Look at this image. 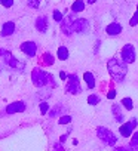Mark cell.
Listing matches in <instances>:
<instances>
[{"label":"cell","mask_w":138,"mask_h":151,"mask_svg":"<svg viewBox=\"0 0 138 151\" xmlns=\"http://www.w3.org/2000/svg\"><path fill=\"white\" fill-rule=\"evenodd\" d=\"M128 64H125L123 61L117 59V58H111L107 62V70L110 73V76L116 80V82H122L126 77V73H128Z\"/></svg>","instance_id":"cell-1"},{"label":"cell","mask_w":138,"mask_h":151,"mask_svg":"<svg viewBox=\"0 0 138 151\" xmlns=\"http://www.w3.org/2000/svg\"><path fill=\"white\" fill-rule=\"evenodd\" d=\"M31 82H33V85L37 86V88H43V86L46 88L48 85H51L52 88L56 86L52 76H51L49 73H46L45 70L39 68V67H36V68L33 70V73H31Z\"/></svg>","instance_id":"cell-2"},{"label":"cell","mask_w":138,"mask_h":151,"mask_svg":"<svg viewBox=\"0 0 138 151\" xmlns=\"http://www.w3.org/2000/svg\"><path fill=\"white\" fill-rule=\"evenodd\" d=\"M0 64L11 68V70H22V65H24L11 52H8L5 49H0Z\"/></svg>","instance_id":"cell-3"},{"label":"cell","mask_w":138,"mask_h":151,"mask_svg":"<svg viewBox=\"0 0 138 151\" xmlns=\"http://www.w3.org/2000/svg\"><path fill=\"white\" fill-rule=\"evenodd\" d=\"M67 92H70L73 95H77L82 92V86H80V79L76 74H68L67 76V86H65Z\"/></svg>","instance_id":"cell-4"},{"label":"cell","mask_w":138,"mask_h":151,"mask_svg":"<svg viewBox=\"0 0 138 151\" xmlns=\"http://www.w3.org/2000/svg\"><path fill=\"white\" fill-rule=\"evenodd\" d=\"M97 135H98V138L104 142V144H107V145H114L116 142H117V138H116V135L111 132V130H108L107 127H98L97 129Z\"/></svg>","instance_id":"cell-5"},{"label":"cell","mask_w":138,"mask_h":151,"mask_svg":"<svg viewBox=\"0 0 138 151\" xmlns=\"http://www.w3.org/2000/svg\"><path fill=\"white\" fill-rule=\"evenodd\" d=\"M120 55H122V61L125 64H132L135 61V49H134V46L132 45H125L122 47Z\"/></svg>","instance_id":"cell-6"},{"label":"cell","mask_w":138,"mask_h":151,"mask_svg":"<svg viewBox=\"0 0 138 151\" xmlns=\"http://www.w3.org/2000/svg\"><path fill=\"white\" fill-rule=\"evenodd\" d=\"M20 49H21V52L25 53L28 58H34L36 53H37V45H36V42H31V40L24 42V43L20 46Z\"/></svg>","instance_id":"cell-7"},{"label":"cell","mask_w":138,"mask_h":151,"mask_svg":"<svg viewBox=\"0 0 138 151\" xmlns=\"http://www.w3.org/2000/svg\"><path fill=\"white\" fill-rule=\"evenodd\" d=\"M74 15H68L67 18H62L61 21V31L65 36H70L73 34V22H74Z\"/></svg>","instance_id":"cell-8"},{"label":"cell","mask_w":138,"mask_h":151,"mask_svg":"<svg viewBox=\"0 0 138 151\" xmlns=\"http://www.w3.org/2000/svg\"><path fill=\"white\" fill-rule=\"evenodd\" d=\"M135 127H137V119H132V120H129L128 123H123V124L119 127V132H120L122 136L129 138V136L132 135V132H134Z\"/></svg>","instance_id":"cell-9"},{"label":"cell","mask_w":138,"mask_h":151,"mask_svg":"<svg viewBox=\"0 0 138 151\" xmlns=\"http://www.w3.org/2000/svg\"><path fill=\"white\" fill-rule=\"evenodd\" d=\"M6 114H18V113H22L25 111V102L24 101H15V102H11L8 107H6Z\"/></svg>","instance_id":"cell-10"},{"label":"cell","mask_w":138,"mask_h":151,"mask_svg":"<svg viewBox=\"0 0 138 151\" xmlns=\"http://www.w3.org/2000/svg\"><path fill=\"white\" fill-rule=\"evenodd\" d=\"M88 28H89L88 19H85V18L74 19V22H73V33H86Z\"/></svg>","instance_id":"cell-11"},{"label":"cell","mask_w":138,"mask_h":151,"mask_svg":"<svg viewBox=\"0 0 138 151\" xmlns=\"http://www.w3.org/2000/svg\"><path fill=\"white\" fill-rule=\"evenodd\" d=\"M48 27H49V21H48V17L46 15H42L36 19V28L39 33H46L48 31Z\"/></svg>","instance_id":"cell-12"},{"label":"cell","mask_w":138,"mask_h":151,"mask_svg":"<svg viewBox=\"0 0 138 151\" xmlns=\"http://www.w3.org/2000/svg\"><path fill=\"white\" fill-rule=\"evenodd\" d=\"M122 25L119 24V22H111V24H108L107 27H105V33L108 34V36H117V34H120L122 33Z\"/></svg>","instance_id":"cell-13"},{"label":"cell","mask_w":138,"mask_h":151,"mask_svg":"<svg viewBox=\"0 0 138 151\" xmlns=\"http://www.w3.org/2000/svg\"><path fill=\"white\" fill-rule=\"evenodd\" d=\"M14 33H15V22H12V21L5 22L3 27H2V36L8 37V36H12Z\"/></svg>","instance_id":"cell-14"},{"label":"cell","mask_w":138,"mask_h":151,"mask_svg":"<svg viewBox=\"0 0 138 151\" xmlns=\"http://www.w3.org/2000/svg\"><path fill=\"white\" fill-rule=\"evenodd\" d=\"M83 80L86 82V85H88L89 89H94V88H95V76H94L92 73L86 71V73L83 74Z\"/></svg>","instance_id":"cell-15"},{"label":"cell","mask_w":138,"mask_h":151,"mask_svg":"<svg viewBox=\"0 0 138 151\" xmlns=\"http://www.w3.org/2000/svg\"><path fill=\"white\" fill-rule=\"evenodd\" d=\"M111 111H113L114 120H116V122H119V123H122V122H123V113H122V110H120V105L114 104V105L111 107Z\"/></svg>","instance_id":"cell-16"},{"label":"cell","mask_w":138,"mask_h":151,"mask_svg":"<svg viewBox=\"0 0 138 151\" xmlns=\"http://www.w3.org/2000/svg\"><path fill=\"white\" fill-rule=\"evenodd\" d=\"M56 58L61 59V61L68 59V49H67L65 46H59V47H58V52H56Z\"/></svg>","instance_id":"cell-17"},{"label":"cell","mask_w":138,"mask_h":151,"mask_svg":"<svg viewBox=\"0 0 138 151\" xmlns=\"http://www.w3.org/2000/svg\"><path fill=\"white\" fill-rule=\"evenodd\" d=\"M85 9V2H82V0H76V2L72 5V11H73V14H76V12H82Z\"/></svg>","instance_id":"cell-18"},{"label":"cell","mask_w":138,"mask_h":151,"mask_svg":"<svg viewBox=\"0 0 138 151\" xmlns=\"http://www.w3.org/2000/svg\"><path fill=\"white\" fill-rule=\"evenodd\" d=\"M122 105H123L126 110H129V111L134 108V102H132L131 98H123V99H122Z\"/></svg>","instance_id":"cell-19"},{"label":"cell","mask_w":138,"mask_h":151,"mask_svg":"<svg viewBox=\"0 0 138 151\" xmlns=\"http://www.w3.org/2000/svg\"><path fill=\"white\" fill-rule=\"evenodd\" d=\"M100 96H97V95H89L88 96V104L89 105H98L100 104Z\"/></svg>","instance_id":"cell-20"},{"label":"cell","mask_w":138,"mask_h":151,"mask_svg":"<svg viewBox=\"0 0 138 151\" xmlns=\"http://www.w3.org/2000/svg\"><path fill=\"white\" fill-rule=\"evenodd\" d=\"M62 110H64V107H62V105H56L55 108H52V110H51V114H49V116H51V117H56V116H59V114H61V111H62Z\"/></svg>","instance_id":"cell-21"},{"label":"cell","mask_w":138,"mask_h":151,"mask_svg":"<svg viewBox=\"0 0 138 151\" xmlns=\"http://www.w3.org/2000/svg\"><path fill=\"white\" fill-rule=\"evenodd\" d=\"M70 122H72V116H68V114L61 116V117H59V120H58V123H59V124H68Z\"/></svg>","instance_id":"cell-22"},{"label":"cell","mask_w":138,"mask_h":151,"mask_svg":"<svg viewBox=\"0 0 138 151\" xmlns=\"http://www.w3.org/2000/svg\"><path fill=\"white\" fill-rule=\"evenodd\" d=\"M43 61H45V64H46V65H52L55 59H53V55H51V53L48 52V53H45V56H43Z\"/></svg>","instance_id":"cell-23"},{"label":"cell","mask_w":138,"mask_h":151,"mask_svg":"<svg viewBox=\"0 0 138 151\" xmlns=\"http://www.w3.org/2000/svg\"><path fill=\"white\" fill-rule=\"evenodd\" d=\"M52 17H53L55 22H61V21H62V14H61L58 9H55V11L52 12Z\"/></svg>","instance_id":"cell-24"},{"label":"cell","mask_w":138,"mask_h":151,"mask_svg":"<svg viewBox=\"0 0 138 151\" xmlns=\"http://www.w3.org/2000/svg\"><path fill=\"white\" fill-rule=\"evenodd\" d=\"M129 145H131L132 148H137V147H138V132H135V133L132 135V139H131Z\"/></svg>","instance_id":"cell-25"},{"label":"cell","mask_w":138,"mask_h":151,"mask_svg":"<svg viewBox=\"0 0 138 151\" xmlns=\"http://www.w3.org/2000/svg\"><path fill=\"white\" fill-rule=\"evenodd\" d=\"M48 111H49V104H48L46 101H42V102H40V113H42V114H46Z\"/></svg>","instance_id":"cell-26"},{"label":"cell","mask_w":138,"mask_h":151,"mask_svg":"<svg viewBox=\"0 0 138 151\" xmlns=\"http://www.w3.org/2000/svg\"><path fill=\"white\" fill-rule=\"evenodd\" d=\"M0 3H2V6H5V8H12L14 0H0Z\"/></svg>","instance_id":"cell-27"},{"label":"cell","mask_w":138,"mask_h":151,"mask_svg":"<svg viewBox=\"0 0 138 151\" xmlns=\"http://www.w3.org/2000/svg\"><path fill=\"white\" fill-rule=\"evenodd\" d=\"M129 24H131L132 27H135V25L138 24V12H135V14H134V17L131 18V21H129Z\"/></svg>","instance_id":"cell-28"},{"label":"cell","mask_w":138,"mask_h":151,"mask_svg":"<svg viewBox=\"0 0 138 151\" xmlns=\"http://www.w3.org/2000/svg\"><path fill=\"white\" fill-rule=\"evenodd\" d=\"M114 151H134V148L129 145V147H117Z\"/></svg>","instance_id":"cell-29"},{"label":"cell","mask_w":138,"mask_h":151,"mask_svg":"<svg viewBox=\"0 0 138 151\" xmlns=\"http://www.w3.org/2000/svg\"><path fill=\"white\" fill-rule=\"evenodd\" d=\"M53 151H65V150H64V147L61 145V142H58V144L53 145Z\"/></svg>","instance_id":"cell-30"},{"label":"cell","mask_w":138,"mask_h":151,"mask_svg":"<svg viewBox=\"0 0 138 151\" xmlns=\"http://www.w3.org/2000/svg\"><path fill=\"white\" fill-rule=\"evenodd\" d=\"M107 98H108V99H114V98H116V91H110V92L107 93Z\"/></svg>","instance_id":"cell-31"},{"label":"cell","mask_w":138,"mask_h":151,"mask_svg":"<svg viewBox=\"0 0 138 151\" xmlns=\"http://www.w3.org/2000/svg\"><path fill=\"white\" fill-rule=\"evenodd\" d=\"M59 79L61 80H67V74L64 71H59Z\"/></svg>","instance_id":"cell-32"},{"label":"cell","mask_w":138,"mask_h":151,"mask_svg":"<svg viewBox=\"0 0 138 151\" xmlns=\"http://www.w3.org/2000/svg\"><path fill=\"white\" fill-rule=\"evenodd\" d=\"M65 141H67V135H62V136L59 138V142L62 144V142H65Z\"/></svg>","instance_id":"cell-33"},{"label":"cell","mask_w":138,"mask_h":151,"mask_svg":"<svg viewBox=\"0 0 138 151\" xmlns=\"http://www.w3.org/2000/svg\"><path fill=\"white\" fill-rule=\"evenodd\" d=\"M95 2H97V0H88V3H91V5H92V3H95Z\"/></svg>","instance_id":"cell-34"},{"label":"cell","mask_w":138,"mask_h":151,"mask_svg":"<svg viewBox=\"0 0 138 151\" xmlns=\"http://www.w3.org/2000/svg\"><path fill=\"white\" fill-rule=\"evenodd\" d=\"M134 151H138V147H137V150H134Z\"/></svg>","instance_id":"cell-35"},{"label":"cell","mask_w":138,"mask_h":151,"mask_svg":"<svg viewBox=\"0 0 138 151\" xmlns=\"http://www.w3.org/2000/svg\"><path fill=\"white\" fill-rule=\"evenodd\" d=\"M137 12H138V5H137Z\"/></svg>","instance_id":"cell-36"}]
</instances>
